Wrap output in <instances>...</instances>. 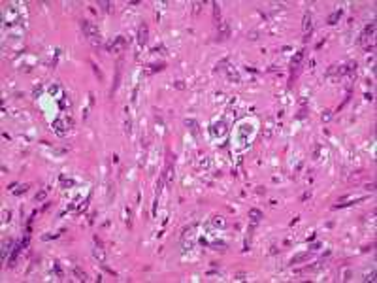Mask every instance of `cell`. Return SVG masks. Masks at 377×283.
Wrapping results in <instances>:
<instances>
[{"instance_id": "8fae6325", "label": "cell", "mask_w": 377, "mask_h": 283, "mask_svg": "<svg viewBox=\"0 0 377 283\" xmlns=\"http://www.w3.org/2000/svg\"><path fill=\"white\" fill-rule=\"evenodd\" d=\"M74 276H76V280H77V281H87V274H85V272H83L79 266H76V268H74Z\"/></svg>"}, {"instance_id": "277c9868", "label": "cell", "mask_w": 377, "mask_h": 283, "mask_svg": "<svg viewBox=\"0 0 377 283\" xmlns=\"http://www.w3.org/2000/svg\"><path fill=\"white\" fill-rule=\"evenodd\" d=\"M147 34H149V28H147L145 23H142L140 28H138V45H140V47H143V45L147 43V38H149Z\"/></svg>"}, {"instance_id": "2e32d148", "label": "cell", "mask_w": 377, "mask_h": 283, "mask_svg": "<svg viewBox=\"0 0 377 283\" xmlns=\"http://www.w3.org/2000/svg\"><path fill=\"white\" fill-rule=\"evenodd\" d=\"M213 15H215V21L219 23V21H221V8H219L217 2H213Z\"/></svg>"}, {"instance_id": "5bb4252c", "label": "cell", "mask_w": 377, "mask_h": 283, "mask_svg": "<svg viewBox=\"0 0 377 283\" xmlns=\"http://www.w3.org/2000/svg\"><path fill=\"white\" fill-rule=\"evenodd\" d=\"M340 17H341V9H336V11H334V13L328 17V23H330V25H334V23H336Z\"/></svg>"}, {"instance_id": "7402d4cb", "label": "cell", "mask_w": 377, "mask_h": 283, "mask_svg": "<svg viewBox=\"0 0 377 283\" xmlns=\"http://www.w3.org/2000/svg\"><path fill=\"white\" fill-rule=\"evenodd\" d=\"M26 191H28V185H21V189H15V191H13V195H15V196H19V195H23V193H26Z\"/></svg>"}, {"instance_id": "9a60e30c", "label": "cell", "mask_w": 377, "mask_h": 283, "mask_svg": "<svg viewBox=\"0 0 377 283\" xmlns=\"http://www.w3.org/2000/svg\"><path fill=\"white\" fill-rule=\"evenodd\" d=\"M45 196H47V189H42V191H38V193H36L34 200H36V202H42V200H45Z\"/></svg>"}, {"instance_id": "ffe728a7", "label": "cell", "mask_w": 377, "mask_h": 283, "mask_svg": "<svg viewBox=\"0 0 377 283\" xmlns=\"http://www.w3.org/2000/svg\"><path fill=\"white\" fill-rule=\"evenodd\" d=\"M309 257V253H302V255H296L294 259H292V264H296V263H300V261H306Z\"/></svg>"}, {"instance_id": "e0dca14e", "label": "cell", "mask_w": 377, "mask_h": 283, "mask_svg": "<svg viewBox=\"0 0 377 283\" xmlns=\"http://www.w3.org/2000/svg\"><path fill=\"white\" fill-rule=\"evenodd\" d=\"M202 6H204L202 2H192V13H194V15H198V13H200V9H202Z\"/></svg>"}, {"instance_id": "44dd1931", "label": "cell", "mask_w": 377, "mask_h": 283, "mask_svg": "<svg viewBox=\"0 0 377 283\" xmlns=\"http://www.w3.org/2000/svg\"><path fill=\"white\" fill-rule=\"evenodd\" d=\"M91 66H93V70H94V74H96V76H98V79H100V81H102V79H104V76H102V72H100V68H98V66H96V64H94V62H91Z\"/></svg>"}, {"instance_id": "52a82bcc", "label": "cell", "mask_w": 377, "mask_h": 283, "mask_svg": "<svg viewBox=\"0 0 377 283\" xmlns=\"http://www.w3.org/2000/svg\"><path fill=\"white\" fill-rule=\"evenodd\" d=\"M93 255H94V259H98L100 264H106V253H104V247H102V246L93 247Z\"/></svg>"}, {"instance_id": "8992f818", "label": "cell", "mask_w": 377, "mask_h": 283, "mask_svg": "<svg viewBox=\"0 0 377 283\" xmlns=\"http://www.w3.org/2000/svg\"><path fill=\"white\" fill-rule=\"evenodd\" d=\"M249 217H251V230L255 229V225L262 219V212L260 210H256V208H251L249 210Z\"/></svg>"}, {"instance_id": "7c38bea8", "label": "cell", "mask_w": 377, "mask_h": 283, "mask_svg": "<svg viewBox=\"0 0 377 283\" xmlns=\"http://www.w3.org/2000/svg\"><path fill=\"white\" fill-rule=\"evenodd\" d=\"M98 6H100L104 11H108V13H111V11H113V4H111V2H108V0H100V2H98Z\"/></svg>"}, {"instance_id": "5b68a950", "label": "cell", "mask_w": 377, "mask_h": 283, "mask_svg": "<svg viewBox=\"0 0 377 283\" xmlns=\"http://www.w3.org/2000/svg\"><path fill=\"white\" fill-rule=\"evenodd\" d=\"M217 25H219V40H226V38L230 36V28H228V23L221 19V21H219Z\"/></svg>"}, {"instance_id": "30bf717a", "label": "cell", "mask_w": 377, "mask_h": 283, "mask_svg": "<svg viewBox=\"0 0 377 283\" xmlns=\"http://www.w3.org/2000/svg\"><path fill=\"white\" fill-rule=\"evenodd\" d=\"M273 134V119H266V127H264V138L270 140Z\"/></svg>"}, {"instance_id": "3957f363", "label": "cell", "mask_w": 377, "mask_h": 283, "mask_svg": "<svg viewBox=\"0 0 377 283\" xmlns=\"http://www.w3.org/2000/svg\"><path fill=\"white\" fill-rule=\"evenodd\" d=\"M72 127V121L70 119H64V117H59V119H55L53 121V128H55V132L57 134H66V130Z\"/></svg>"}, {"instance_id": "ba28073f", "label": "cell", "mask_w": 377, "mask_h": 283, "mask_svg": "<svg viewBox=\"0 0 377 283\" xmlns=\"http://www.w3.org/2000/svg\"><path fill=\"white\" fill-rule=\"evenodd\" d=\"M374 32H375V23L372 21L370 25H366V28H364V32H362V40H360V42L364 43L368 38H372V36H374Z\"/></svg>"}, {"instance_id": "9c48e42d", "label": "cell", "mask_w": 377, "mask_h": 283, "mask_svg": "<svg viewBox=\"0 0 377 283\" xmlns=\"http://www.w3.org/2000/svg\"><path fill=\"white\" fill-rule=\"evenodd\" d=\"M304 55H306V49H302V51H298L296 55H294V59L290 60V68L292 70H296L298 66H300V62H302V59H304Z\"/></svg>"}, {"instance_id": "4fadbf2b", "label": "cell", "mask_w": 377, "mask_h": 283, "mask_svg": "<svg viewBox=\"0 0 377 283\" xmlns=\"http://www.w3.org/2000/svg\"><path fill=\"white\" fill-rule=\"evenodd\" d=\"M185 125H187V127L192 130V132H194V134H198V123H196L194 119H187V121H185Z\"/></svg>"}, {"instance_id": "d6986e66", "label": "cell", "mask_w": 377, "mask_h": 283, "mask_svg": "<svg viewBox=\"0 0 377 283\" xmlns=\"http://www.w3.org/2000/svg\"><path fill=\"white\" fill-rule=\"evenodd\" d=\"M213 225H215V227H224V219H222L221 215H215V217H213Z\"/></svg>"}, {"instance_id": "7a4b0ae2", "label": "cell", "mask_w": 377, "mask_h": 283, "mask_svg": "<svg viewBox=\"0 0 377 283\" xmlns=\"http://www.w3.org/2000/svg\"><path fill=\"white\" fill-rule=\"evenodd\" d=\"M125 47H127V40H125V36H121V34L115 36V38L106 45V49L111 51V53H119V51H123Z\"/></svg>"}, {"instance_id": "4316f807", "label": "cell", "mask_w": 377, "mask_h": 283, "mask_svg": "<svg viewBox=\"0 0 377 283\" xmlns=\"http://www.w3.org/2000/svg\"><path fill=\"white\" fill-rule=\"evenodd\" d=\"M249 38H251V40H256V38H258V34H256V32H251V34H249Z\"/></svg>"}, {"instance_id": "d4e9b609", "label": "cell", "mask_w": 377, "mask_h": 283, "mask_svg": "<svg viewBox=\"0 0 377 283\" xmlns=\"http://www.w3.org/2000/svg\"><path fill=\"white\" fill-rule=\"evenodd\" d=\"M307 198H311V191H306V193L302 195V202H306Z\"/></svg>"}, {"instance_id": "484cf974", "label": "cell", "mask_w": 377, "mask_h": 283, "mask_svg": "<svg viewBox=\"0 0 377 283\" xmlns=\"http://www.w3.org/2000/svg\"><path fill=\"white\" fill-rule=\"evenodd\" d=\"M234 280L241 281V280H245V274H243V272H239V274H236V278H234Z\"/></svg>"}, {"instance_id": "6da1fadb", "label": "cell", "mask_w": 377, "mask_h": 283, "mask_svg": "<svg viewBox=\"0 0 377 283\" xmlns=\"http://www.w3.org/2000/svg\"><path fill=\"white\" fill-rule=\"evenodd\" d=\"M81 28H83V34H85V38L91 42V45H93V47H98V45H100V42H102L98 26H96L94 23L87 21V19H81Z\"/></svg>"}, {"instance_id": "cb8c5ba5", "label": "cell", "mask_w": 377, "mask_h": 283, "mask_svg": "<svg viewBox=\"0 0 377 283\" xmlns=\"http://www.w3.org/2000/svg\"><path fill=\"white\" fill-rule=\"evenodd\" d=\"M330 117H332V113H330V110H326V111L323 113V121H328Z\"/></svg>"}, {"instance_id": "603a6c76", "label": "cell", "mask_w": 377, "mask_h": 283, "mask_svg": "<svg viewBox=\"0 0 377 283\" xmlns=\"http://www.w3.org/2000/svg\"><path fill=\"white\" fill-rule=\"evenodd\" d=\"M174 87L181 91V89H185V83H183V81H176V83H174Z\"/></svg>"}, {"instance_id": "ac0fdd59", "label": "cell", "mask_w": 377, "mask_h": 283, "mask_svg": "<svg viewBox=\"0 0 377 283\" xmlns=\"http://www.w3.org/2000/svg\"><path fill=\"white\" fill-rule=\"evenodd\" d=\"M164 68V64H151V68L149 70H145V74H153V72H157V70H162Z\"/></svg>"}]
</instances>
